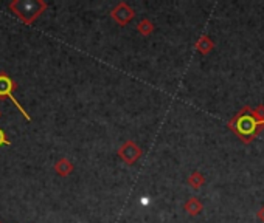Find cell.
Listing matches in <instances>:
<instances>
[{
	"label": "cell",
	"instance_id": "2",
	"mask_svg": "<svg viewBox=\"0 0 264 223\" xmlns=\"http://www.w3.org/2000/svg\"><path fill=\"white\" fill-rule=\"evenodd\" d=\"M13 90H16V83L8 76L7 73H0V96L2 98H8L17 109H19V112L22 113V116L27 119V121H30L31 119V116L27 113V110L19 104V101L14 98V95H13Z\"/></svg>",
	"mask_w": 264,
	"mask_h": 223
},
{
	"label": "cell",
	"instance_id": "4",
	"mask_svg": "<svg viewBox=\"0 0 264 223\" xmlns=\"http://www.w3.org/2000/svg\"><path fill=\"white\" fill-rule=\"evenodd\" d=\"M134 16H135L134 10H132L128 4H125V2L117 4V7L111 11V17H112L120 27L128 25V24L134 19Z\"/></svg>",
	"mask_w": 264,
	"mask_h": 223
},
{
	"label": "cell",
	"instance_id": "3",
	"mask_svg": "<svg viewBox=\"0 0 264 223\" xmlns=\"http://www.w3.org/2000/svg\"><path fill=\"white\" fill-rule=\"evenodd\" d=\"M118 157L121 158L123 163L132 166L142 157V149H140V146L135 141L129 139V141H126V143H123L120 146V149H118Z\"/></svg>",
	"mask_w": 264,
	"mask_h": 223
},
{
	"label": "cell",
	"instance_id": "7",
	"mask_svg": "<svg viewBox=\"0 0 264 223\" xmlns=\"http://www.w3.org/2000/svg\"><path fill=\"white\" fill-rule=\"evenodd\" d=\"M195 48H196L201 54L207 56L208 53H212V51H213V48H215V42H213L208 36H201V37L198 39V42H196Z\"/></svg>",
	"mask_w": 264,
	"mask_h": 223
},
{
	"label": "cell",
	"instance_id": "8",
	"mask_svg": "<svg viewBox=\"0 0 264 223\" xmlns=\"http://www.w3.org/2000/svg\"><path fill=\"white\" fill-rule=\"evenodd\" d=\"M187 183H188V186L193 188V189H201V188L204 186V183H205V177H204L201 172L196 171V172H193V174L188 177Z\"/></svg>",
	"mask_w": 264,
	"mask_h": 223
},
{
	"label": "cell",
	"instance_id": "1",
	"mask_svg": "<svg viewBox=\"0 0 264 223\" xmlns=\"http://www.w3.org/2000/svg\"><path fill=\"white\" fill-rule=\"evenodd\" d=\"M47 7L48 5L44 0H14L8 5L10 11L14 13L25 25H33Z\"/></svg>",
	"mask_w": 264,
	"mask_h": 223
},
{
	"label": "cell",
	"instance_id": "10",
	"mask_svg": "<svg viewBox=\"0 0 264 223\" xmlns=\"http://www.w3.org/2000/svg\"><path fill=\"white\" fill-rule=\"evenodd\" d=\"M10 146L11 144V141L8 139V136H7V133L2 130V129H0V146Z\"/></svg>",
	"mask_w": 264,
	"mask_h": 223
},
{
	"label": "cell",
	"instance_id": "5",
	"mask_svg": "<svg viewBox=\"0 0 264 223\" xmlns=\"http://www.w3.org/2000/svg\"><path fill=\"white\" fill-rule=\"evenodd\" d=\"M55 172L61 177H68L72 172H73V163L68 160V158H61L55 163L53 166Z\"/></svg>",
	"mask_w": 264,
	"mask_h": 223
},
{
	"label": "cell",
	"instance_id": "6",
	"mask_svg": "<svg viewBox=\"0 0 264 223\" xmlns=\"http://www.w3.org/2000/svg\"><path fill=\"white\" fill-rule=\"evenodd\" d=\"M184 209L190 214V215H193V217H196V215H199L201 212H202V209H204V205H202V201L198 198V197H191V198H188L187 201H185V205H184Z\"/></svg>",
	"mask_w": 264,
	"mask_h": 223
},
{
	"label": "cell",
	"instance_id": "9",
	"mask_svg": "<svg viewBox=\"0 0 264 223\" xmlns=\"http://www.w3.org/2000/svg\"><path fill=\"white\" fill-rule=\"evenodd\" d=\"M137 31L142 34V36H149L152 31H154V24L149 21V19H142L137 25Z\"/></svg>",
	"mask_w": 264,
	"mask_h": 223
},
{
	"label": "cell",
	"instance_id": "11",
	"mask_svg": "<svg viewBox=\"0 0 264 223\" xmlns=\"http://www.w3.org/2000/svg\"><path fill=\"white\" fill-rule=\"evenodd\" d=\"M256 218H258L259 221H262V223H264V206H261V208H259V211L256 212Z\"/></svg>",
	"mask_w": 264,
	"mask_h": 223
}]
</instances>
